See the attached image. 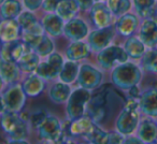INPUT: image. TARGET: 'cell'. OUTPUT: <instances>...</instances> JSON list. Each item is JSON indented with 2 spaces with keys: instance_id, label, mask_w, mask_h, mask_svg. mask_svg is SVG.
<instances>
[{
  "instance_id": "1",
  "label": "cell",
  "mask_w": 157,
  "mask_h": 144,
  "mask_svg": "<svg viewBox=\"0 0 157 144\" xmlns=\"http://www.w3.org/2000/svg\"><path fill=\"white\" fill-rule=\"evenodd\" d=\"M141 80V71L133 63H124L112 72V81L122 89H130Z\"/></svg>"
},
{
  "instance_id": "2",
  "label": "cell",
  "mask_w": 157,
  "mask_h": 144,
  "mask_svg": "<svg viewBox=\"0 0 157 144\" xmlns=\"http://www.w3.org/2000/svg\"><path fill=\"white\" fill-rule=\"evenodd\" d=\"M1 125L2 128L12 140L25 139L27 135V126L25 120L17 114V112H1Z\"/></svg>"
},
{
  "instance_id": "3",
  "label": "cell",
  "mask_w": 157,
  "mask_h": 144,
  "mask_svg": "<svg viewBox=\"0 0 157 144\" xmlns=\"http://www.w3.org/2000/svg\"><path fill=\"white\" fill-rule=\"evenodd\" d=\"M137 101L135 99H129L126 103L123 112L120 114L116 120V128L122 135H129L135 131L138 126L139 114L137 112Z\"/></svg>"
},
{
  "instance_id": "4",
  "label": "cell",
  "mask_w": 157,
  "mask_h": 144,
  "mask_svg": "<svg viewBox=\"0 0 157 144\" xmlns=\"http://www.w3.org/2000/svg\"><path fill=\"white\" fill-rule=\"evenodd\" d=\"M90 100V93L86 88L76 89L70 95L67 103V113L72 120L82 117L85 111V107Z\"/></svg>"
},
{
  "instance_id": "5",
  "label": "cell",
  "mask_w": 157,
  "mask_h": 144,
  "mask_svg": "<svg viewBox=\"0 0 157 144\" xmlns=\"http://www.w3.org/2000/svg\"><path fill=\"white\" fill-rule=\"evenodd\" d=\"M26 96L23 86L14 84L5 92L1 98L2 102V112H20L23 109L26 100Z\"/></svg>"
},
{
  "instance_id": "6",
  "label": "cell",
  "mask_w": 157,
  "mask_h": 144,
  "mask_svg": "<svg viewBox=\"0 0 157 144\" xmlns=\"http://www.w3.org/2000/svg\"><path fill=\"white\" fill-rule=\"evenodd\" d=\"M108 105V87H103L97 92V94L88 101L87 112L93 122L99 123L105 119L107 115Z\"/></svg>"
},
{
  "instance_id": "7",
  "label": "cell",
  "mask_w": 157,
  "mask_h": 144,
  "mask_svg": "<svg viewBox=\"0 0 157 144\" xmlns=\"http://www.w3.org/2000/svg\"><path fill=\"white\" fill-rule=\"evenodd\" d=\"M41 140L50 142H63V131L61 130L59 120L54 116H48L38 128Z\"/></svg>"
},
{
  "instance_id": "8",
  "label": "cell",
  "mask_w": 157,
  "mask_h": 144,
  "mask_svg": "<svg viewBox=\"0 0 157 144\" xmlns=\"http://www.w3.org/2000/svg\"><path fill=\"white\" fill-rule=\"evenodd\" d=\"M129 55L120 46H110L100 51L98 61L105 69H111L116 63H124L127 61Z\"/></svg>"
},
{
  "instance_id": "9",
  "label": "cell",
  "mask_w": 157,
  "mask_h": 144,
  "mask_svg": "<svg viewBox=\"0 0 157 144\" xmlns=\"http://www.w3.org/2000/svg\"><path fill=\"white\" fill-rule=\"evenodd\" d=\"M63 65L65 63H63V57L59 54L54 53V54L50 55L48 61L40 63L36 71H37V74L40 75L42 79L53 80L55 78L59 77Z\"/></svg>"
},
{
  "instance_id": "10",
  "label": "cell",
  "mask_w": 157,
  "mask_h": 144,
  "mask_svg": "<svg viewBox=\"0 0 157 144\" xmlns=\"http://www.w3.org/2000/svg\"><path fill=\"white\" fill-rule=\"evenodd\" d=\"M114 33H115V29L113 26L103 27L96 31H93L88 37V43H90V48L96 52L102 51L109 45L111 40L113 39Z\"/></svg>"
},
{
  "instance_id": "11",
  "label": "cell",
  "mask_w": 157,
  "mask_h": 144,
  "mask_svg": "<svg viewBox=\"0 0 157 144\" xmlns=\"http://www.w3.org/2000/svg\"><path fill=\"white\" fill-rule=\"evenodd\" d=\"M101 73L90 65H83L78 75V83L86 89H93L98 87L101 82Z\"/></svg>"
},
{
  "instance_id": "12",
  "label": "cell",
  "mask_w": 157,
  "mask_h": 144,
  "mask_svg": "<svg viewBox=\"0 0 157 144\" xmlns=\"http://www.w3.org/2000/svg\"><path fill=\"white\" fill-rule=\"evenodd\" d=\"M31 48L26 43H22L18 40L9 41L2 45L1 59L8 61H16L17 63L27 52H30Z\"/></svg>"
},
{
  "instance_id": "13",
  "label": "cell",
  "mask_w": 157,
  "mask_h": 144,
  "mask_svg": "<svg viewBox=\"0 0 157 144\" xmlns=\"http://www.w3.org/2000/svg\"><path fill=\"white\" fill-rule=\"evenodd\" d=\"M111 13L112 12L109 7L101 2L96 3L95 6H93L92 11H90V18H92L93 24L98 28L110 26L112 20Z\"/></svg>"
},
{
  "instance_id": "14",
  "label": "cell",
  "mask_w": 157,
  "mask_h": 144,
  "mask_svg": "<svg viewBox=\"0 0 157 144\" xmlns=\"http://www.w3.org/2000/svg\"><path fill=\"white\" fill-rule=\"evenodd\" d=\"M87 31L88 28L86 24L78 18H72V20L68 21V23L65 25V28H63L65 35L69 39L75 40V41L85 38L87 35Z\"/></svg>"
},
{
  "instance_id": "15",
  "label": "cell",
  "mask_w": 157,
  "mask_h": 144,
  "mask_svg": "<svg viewBox=\"0 0 157 144\" xmlns=\"http://www.w3.org/2000/svg\"><path fill=\"white\" fill-rule=\"evenodd\" d=\"M141 41L148 47H154L157 44V23L153 20L145 21L140 30Z\"/></svg>"
},
{
  "instance_id": "16",
  "label": "cell",
  "mask_w": 157,
  "mask_h": 144,
  "mask_svg": "<svg viewBox=\"0 0 157 144\" xmlns=\"http://www.w3.org/2000/svg\"><path fill=\"white\" fill-rule=\"evenodd\" d=\"M140 108L146 115L157 116V89H150L142 95Z\"/></svg>"
},
{
  "instance_id": "17",
  "label": "cell",
  "mask_w": 157,
  "mask_h": 144,
  "mask_svg": "<svg viewBox=\"0 0 157 144\" xmlns=\"http://www.w3.org/2000/svg\"><path fill=\"white\" fill-rule=\"evenodd\" d=\"M44 87H45V84L43 82V79L38 74L30 75L23 83V88H24L25 94L29 97L39 96L43 92Z\"/></svg>"
},
{
  "instance_id": "18",
  "label": "cell",
  "mask_w": 157,
  "mask_h": 144,
  "mask_svg": "<svg viewBox=\"0 0 157 144\" xmlns=\"http://www.w3.org/2000/svg\"><path fill=\"white\" fill-rule=\"evenodd\" d=\"M139 138L144 143H153L157 140V124L153 119L146 118L140 124Z\"/></svg>"
},
{
  "instance_id": "19",
  "label": "cell",
  "mask_w": 157,
  "mask_h": 144,
  "mask_svg": "<svg viewBox=\"0 0 157 144\" xmlns=\"http://www.w3.org/2000/svg\"><path fill=\"white\" fill-rule=\"evenodd\" d=\"M18 65H16V61H8L1 59L0 63V74L3 83H13L18 78Z\"/></svg>"
},
{
  "instance_id": "20",
  "label": "cell",
  "mask_w": 157,
  "mask_h": 144,
  "mask_svg": "<svg viewBox=\"0 0 157 144\" xmlns=\"http://www.w3.org/2000/svg\"><path fill=\"white\" fill-rule=\"evenodd\" d=\"M44 30L48 32L51 36L54 37H58L61 35L65 25H63V20L59 15H55V14H48L42 21Z\"/></svg>"
},
{
  "instance_id": "21",
  "label": "cell",
  "mask_w": 157,
  "mask_h": 144,
  "mask_svg": "<svg viewBox=\"0 0 157 144\" xmlns=\"http://www.w3.org/2000/svg\"><path fill=\"white\" fill-rule=\"evenodd\" d=\"M20 23L13 20H3L0 26V35L1 39L5 42L16 40L20 33Z\"/></svg>"
},
{
  "instance_id": "22",
  "label": "cell",
  "mask_w": 157,
  "mask_h": 144,
  "mask_svg": "<svg viewBox=\"0 0 157 144\" xmlns=\"http://www.w3.org/2000/svg\"><path fill=\"white\" fill-rule=\"evenodd\" d=\"M78 2L76 0H61L56 8V13L63 21H70L78 11Z\"/></svg>"
},
{
  "instance_id": "23",
  "label": "cell",
  "mask_w": 157,
  "mask_h": 144,
  "mask_svg": "<svg viewBox=\"0 0 157 144\" xmlns=\"http://www.w3.org/2000/svg\"><path fill=\"white\" fill-rule=\"evenodd\" d=\"M138 25V18L133 14H125L116 23V30L124 37L130 36L136 30Z\"/></svg>"
},
{
  "instance_id": "24",
  "label": "cell",
  "mask_w": 157,
  "mask_h": 144,
  "mask_svg": "<svg viewBox=\"0 0 157 144\" xmlns=\"http://www.w3.org/2000/svg\"><path fill=\"white\" fill-rule=\"evenodd\" d=\"M66 54H67V57L69 60L75 61L87 57L90 54V50L87 44L78 40V41L70 44Z\"/></svg>"
},
{
  "instance_id": "25",
  "label": "cell",
  "mask_w": 157,
  "mask_h": 144,
  "mask_svg": "<svg viewBox=\"0 0 157 144\" xmlns=\"http://www.w3.org/2000/svg\"><path fill=\"white\" fill-rule=\"evenodd\" d=\"M93 119L90 116H82L73 119L69 126V132L71 135H84L93 127Z\"/></svg>"
},
{
  "instance_id": "26",
  "label": "cell",
  "mask_w": 157,
  "mask_h": 144,
  "mask_svg": "<svg viewBox=\"0 0 157 144\" xmlns=\"http://www.w3.org/2000/svg\"><path fill=\"white\" fill-rule=\"evenodd\" d=\"M22 8L17 0H5L1 3V16L3 20H13L20 15Z\"/></svg>"
},
{
  "instance_id": "27",
  "label": "cell",
  "mask_w": 157,
  "mask_h": 144,
  "mask_svg": "<svg viewBox=\"0 0 157 144\" xmlns=\"http://www.w3.org/2000/svg\"><path fill=\"white\" fill-rule=\"evenodd\" d=\"M70 97V87L67 83H57L51 88L50 98L55 103H63Z\"/></svg>"
},
{
  "instance_id": "28",
  "label": "cell",
  "mask_w": 157,
  "mask_h": 144,
  "mask_svg": "<svg viewBox=\"0 0 157 144\" xmlns=\"http://www.w3.org/2000/svg\"><path fill=\"white\" fill-rule=\"evenodd\" d=\"M17 65L20 69L25 72H33L38 69L39 67V55L37 53L27 52L20 60L17 61Z\"/></svg>"
},
{
  "instance_id": "29",
  "label": "cell",
  "mask_w": 157,
  "mask_h": 144,
  "mask_svg": "<svg viewBox=\"0 0 157 144\" xmlns=\"http://www.w3.org/2000/svg\"><path fill=\"white\" fill-rule=\"evenodd\" d=\"M80 69H78V63H74L73 60L68 61L63 65V70H61L60 74H59V79L63 82V83H72L78 77Z\"/></svg>"
},
{
  "instance_id": "30",
  "label": "cell",
  "mask_w": 157,
  "mask_h": 144,
  "mask_svg": "<svg viewBox=\"0 0 157 144\" xmlns=\"http://www.w3.org/2000/svg\"><path fill=\"white\" fill-rule=\"evenodd\" d=\"M108 135L109 133L105 132L102 129L99 128L97 125H93V127L90 129L87 133L83 135L84 139L90 143L96 144H108Z\"/></svg>"
},
{
  "instance_id": "31",
  "label": "cell",
  "mask_w": 157,
  "mask_h": 144,
  "mask_svg": "<svg viewBox=\"0 0 157 144\" xmlns=\"http://www.w3.org/2000/svg\"><path fill=\"white\" fill-rule=\"evenodd\" d=\"M144 45L145 44L137 38H130L126 41L125 51L132 58H140L144 55Z\"/></svg>"
},
{
  "instance_id": "32",
  "label": "cell",
  "mask_w": 157,
  "mask_h": 144,
  "mask_svg": "<svg viewBox=\"0 0 157 144\" xmlns=\"http://www.w3.org/2000/svg\"><path fill=\"white\" fill-rule=\"evenodd\" d=\"M108 7L111 12L115 15L125 14L130 9V1L129 0H108Z\"/></svg>"
},
{
  "instance_id": "33",
  "label": "cell",
  "mask_w": 157,
  "mask_h": 144,
  "mask_svg": "<svg viewBox=\"0 0 157 144\" xmlns=\"http://www.w3.org/2000/svg\"><path fill=\"white\" fill-rule=\"evenodd\" d=\"M142 63L145 70L157 73V50H151L146 52Z\"/></svg>"
},
{
  "instance_id": "34",
  "label": "cell",
  "mask_w": 157,
  "mask_h": 144,
  "mask_svg": "<svg viewBox=\"0 0 157 144\" xmlns=\"http://www.w3.org/2000/svg\"><path fill=\"white\" fill-rule=\"evenodd\" d=\"M133 2H135V7L140 15L147 16L152 14L155 0H133Z\"/></svg>"
},
{
  "instance_id": "35",
  "label": "cell",
  "mask_w": 157,
  "mask_h": 144,
  "mask_svg": "<svg viewBox=\"0 0 157 144\" xmlns=\"http://www.w3.org/2000/svg\"><path fill=\"white\" fill-rule=\"evenodd\" d=\"M53 48H54V44L51 41V39L48 37H46V36H43L42 40L39 42L37 47L33 51L40 56H46V55L51 54L53 52Z\"/></svg>"
},
{
  "instance_id": "36",
  "label": "cell",
  "mask_w": 157,
  "mask_h": 144,
  "mask_svg": "<svg viewBox=\"0 0 157 144\" xmlns=\"http://www.w3.org/2000/svg\"><path fill=\"white\" fill-rule=\"evenodd\" d=\"M36 22H37V20H36L35 15L29 13V12H24V13H22L18 16V23H20L21 27H22L23 29L27 28V27H29L30 25L35 24Z\"/></svg>"
},
{
  "instance_id": "37",
  "label": "cell",
  "mask_w": 157,
  "mask_h": 144,
  "mask_svg": "<svg viewBox=\"0 0 157 144\" xmlns=\"http://www.w3.org/2000/svg\"><path fill=\"white\" fill-rule=\"evenodd\" d=\"M61 0H43V3H42V7H43V10L48 12H53L56 11L57 6L59 5Z\"/></svg>"
},
{
  "instance_id": "38",
  "label": "cell",
  "mask_w": 157,
  "mask_h": 144,
  "mask_svg": "<svg viewBox=\"0 0 157 144\" xmlns=\"http://www.w3.org/2000/svg\"><path fill=\"white\" fill-rule=\"evenodd\" d=\"M46 117H48V116H46L42 111L36 113L35 115L31 117V123H33V126L36 127V128H39V127L41 126V124L44 122V119H45Z\"/></svg>"
},
{
  "instance_id": "39",
  "label": "cell",
  "mask_w": 157,
  "mask_h": 144,
  "mask_svg": "<svg viewBox=\"0 0 157 144\" xmlns=\"http://www.w3.org/2000/svg\"><path fill=\"white\" fill-rule=\"evenodd\" d=\"M42 1L43 0H24V5L27 9H29L30 11H33V10H37L43 3Z\"/></svg>"
},
{
  "instance_id": "40",
  "label": "cell",
  "mask_w": 157,
  "mask_h": 144,
  "mask_svg": "<svg viewBox=\"0 0 157 144\" xmlns=\"http://www.w3.org/2000/svg\"><path fill=\"white\" fill-rule=\"evenodd\" d=\"M124 142L122 135L120 133H109L108 135V144H117Z\"/></svg>"
},
{
  "instance_id": "41",
  "label": "cell",
  "mask_w": 157,
  "mask_h": 144,
  "mask_svg": "<svg viewBox=\"0 0 157 144\" xmlns=\"http://www.w3.org/2000/svg\"><path fill=\"white\" fill-rule=\"evenodd\" d=\"M76 1L78 2V6L82 10L90 9L93 6V2H94V0H76Z\"/></svg>"
},
{
  "instance_id": "42",
  "label": "cell",
  "mask_w": 157,
  "mask_h": 144,
  "mask_svg": "<svg viewBox=\"0 0 157 144\" xmlns=\"http://www.w3.org/2000/svg\"><path fill=\"white\" fill-rule=\"evenodd\" d=\"M124 143H143L140 138H136V137H129V139L124 140Z\"/></svg>"
},
{
  "instance_id": "43",
  "label": "cell",
  "mask_w": 157,
  "mask_h": 144,
  "mask_svg": "<svg viewBox=\"0 0 157 144\" xmlns=\"http://www.w3.org/2000/svg\"><path fill=\"white\" fill-rule=\"evenodd\" d=\"M129 92H130V95L133 97V98L138 97V94H139V89H138L137 86H133V87H131L130 89H129Z\"/></svg>"
},
{
  "instance_id": "44",
  "label": "cell",
  "mask_w": 157,
  "mask_h": 144,
  "mask_svg": "<svg viewBox=\"0 0 157 144\" xmlns=\"http://www.w3.org/2000/svg\"><path fill=\"white\" fill-rule=\"evenodd\" d=\"M151 15L153 16V21H155V22L157 23V10H153V12H152Z\"/></svg>"
},
{
  "instance_id": "45",
  "label": "cell",
  "mask_w": 157,
  "mask_h": 144,
  "mask_svg": "<svg viewBox=\"0 0 157 144\" xmlns=\"http://www.w3.org/2000/svg\"><path fill=\"white\" fill-rule=\"evenodd\" d=\"M95 1H97V2H101V1H105V0H95Z\"/></svg>"
}]
</instances>
